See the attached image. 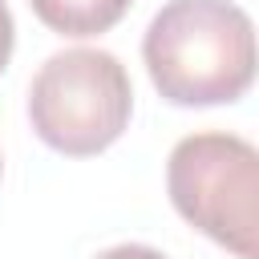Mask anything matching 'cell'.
<instances>
[{"mask_svg": "<svg viewBox=\"0 0 259 259\" xmlns=\"http://www.w3.org/2000/svg\"><path fill=\"white\" fill-rule=\"evenodd\" d=\"M166 190L174 210L235 251L259 255V150L227 130H202L182 138L166 158Z\"/></svg>", "mask_w": 259, "mask_h": 259, "instance_id": "cell-3", "label": "cell"}, {"mask_svg": "<svg viewBox=\"0 0 259 259\" xmlns=\"http://www.w3.org/2000/svg\"><path fill=\"white\" fill-rule=\"evenodd\" d=\"M0 174H4V158H0Z\"/></svg>", "mask_w": 259, "mask_h": 259, "instance_id": "cell-6", "label": "cell"}, {"mask_svg": "<svg viewBox=\"0 0 259 259\" xmlns=\"http://www.w3.org/2000/svg\"><path fill=\"white\" fill-rule=\"evenodd\" d=\"M142 61L170 105H227L255 81V28L235 0H170L142 36Z\"/></svg>", "mask_w": 259, "mask_h": 259, "instance_id": "cell-1", "label": "cell"}, {"mask_svg": "<svg viewBox=\"0 0 259 259\" xmlns=\"http://www.w3.org/2000/svg\"><path fill=\"white\" fill-rule=\"evenodd\" d=\"M130 113V73L105 49H61L28 85V121L36 138L65 158L109 150L125 134Z\"/></svg>", "mask_w": 259, "mask_h": 259, "instance_id": "cell-2", "label": "cell"}, {"mask_svg": "<svg viewBox=\"0 0 259 259\" xmlns=\"http://www.w3.org/2000/svg\"><path fill=\"white\" fill-rule=\"evenodd\" d=\"M36 20L61 36H73V40H85V36H97V32H109L134 0H28Z\"/></svg>", "mask_w": 259, "mask_h": 259, "instance_id": "cell-4", "label": "cell"}, {"mask_svg": "<svg viewBox=\"0 0 259 259\" xmlns=\"http://www.w3.org/2000/svg\"><path fill=\"white\" fill-rule=\"evenodd\" d=\"M12 45H16V24H12V12H8V4L0 0V73L8 69Z\"/></svg>", "mask_w": 259, "mask_h": 259, "instance_id": "cell-5", "label": "cell"}]
</instances>
